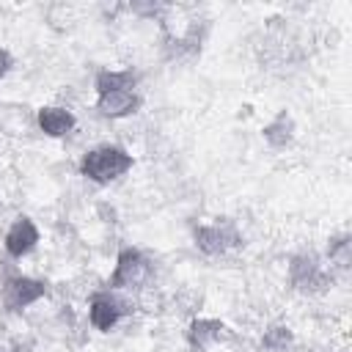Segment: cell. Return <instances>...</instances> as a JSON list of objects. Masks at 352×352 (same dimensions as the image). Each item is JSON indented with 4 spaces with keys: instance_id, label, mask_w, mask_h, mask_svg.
I'll list each match as a JSON object with an SVG mask.
<instances>
[{
    "instance_id": "6da1fadb",
    "label": "cell",
    "mask_w": 352,
    "mask_h": 352,
    "mask_svg": "<svg viewBox=\"0 0 352 352\" xmlns=\"http://www.w3.org/2000/svg\"><path fill=\"white\" fill-rule=\"evenodd\" d=\"M132 168H135V157L121 143H96V146L85 148L77 162L80 176L99 187H107V184L124 179Z\"/></svg>"
},
{
    "instance_id": "7a4b0ae2",
    "label": "cell",
    "mask_w": 352,
    "mask_h": 352,
    "mask_svg": "<svg viewBox=\"0 0 352 352\" xmlns=\"http://www.w3.org/2000/svg\"><path fill=\"white\" fill-rule=\"evenodd\" d=\"M154 278V261L146 250L135 248V245H124L116 253L113 270L107 275V289L113 292H124V294H138L143 292Z\"/></svg>"
},
{
    "instance_id": "3957f363",
    "label": "cell",
    "mask_w": 352,
    "mask_h": 352,
    "mask_svg": "<svg viewBox=\"0 0 352 352\" xmlns=\"http://www.w3.org/2000/svg\"><path fill=\"white\" fill-rule=\"evenodd\" d=\"M138 311L135 297L124 292H113L107 286L94 289L85 300V322L96 333H113L124 319H129Z\"/></svg>"
},
{
    "instance_id": "277c9868",
    "label": "cell",
    "mask_w": 352,
    "mask_h": 352,
    "mask_svg": "<svg viewBox=\"0 0 352 352\" xmlns=\"http://www.w3.org/2000/svg\"><path fill=\"white\" fill-rule=\"evenodd\" d=\"M286 280L292 292L302 297H316V294L330 292V286L336 283V275L324 267L316 250H297L286 264Z\"/></svg>"
},
{
    "instance_id": "5b68a950",
    "label": "cell",
    "mask_w": 352,
    "mask_h": 352,
    "mask_svg": "<svg viewBox=\"0 0 352 352\" xmlns=\"http://www.w3.org/2000/svg\"><path fill=\"white\" fill-rule=\"evenodd\" d=\"M190 236H192L195 250L206 258H220V256H226L231 250H239L245 245L242 228L231 217H214V220L198 223V226H192Z\"/></svg>"
},
{
    "instance_id": "8992f818",
    "label": "cell",
    "mask_w": 352,
    "mask_h": 352,
    "mask_svg": "<svg viewBox=\"0 0 352 352\" xmlns=\"http://www.w3.org/2000/svg\"><path fill=\"white\" fill-rule=\"evenodd\" d=\"M47 294H50V283L44 278H36L28 272H14L0 283L3 308L11 314H22V311L38 305Z\"/></svg>"
},
{
    "instance_id": "52a82bcc",
    "label": "cell",
    "mask_w": 352,
    "mask_h": 352,
    "mask_svg": "<svg viewBox=\"0 0 352 352\" xmlns=\"http://www.w3.org/2000/svg\"><path fill=\"white\" fill-rule=\"evenodd\" d=\"M234 330L217 316H192L184 324V346L187 352H212L220 344H228Z\"/></svg>"
},
{
    "instance_id": "ba28073f",
    "label": "cell",
    "mask_w": 352,
    "mask_h": 352,
    "mask_svg": "<svg viewBox=\"0 0 352 352\" xmlns=\"http://www.w3.org/2000/svg\"><path fill=\"white\" fill-rule=\"evenodd\" d=\"M143 104L140 88L138 85H126V88H107V91H96L94 94V110L96 116L107 118V121H124L132 118Z\"/></svg>"
},
{
    "instance_id": "9c48e42d",
    "label": "cell",
    "mask_w": 352,
    "mask_h": 352,
    "mask_svg": "<svg viewBox=\"0 0 352 352\" xmlns=\"http://www.w3.org/2000/svg\"><path fill=\"white\" fill-rule=\"evenodd\" d=\"M38 242H41V228L30 214H16L3 234V250L14 261L30 256L38 248Z\"/></svg>"
},
{
    "instance_id": "30bf717a",
    "label": "cell",
    "mask_w": 352,
    "mask_h": 352,
    "mask_svg": "<svg viewBox=\"0 0 352 352\" xmlns=\"http://www.w3.org/2000/svg\"><path fill=\"white\" fill-rule=\"evenodd\" d=\"M33 126L50 140H63L77 129V116L69 104L52 102V104H41L33 110Z\"/></svg>"
},
{
    "instance_id": "8fae6325",
    "label": "cell",
    "mask_w": 352,
    "mask_h": 352,
    "mask_svg": "<svg viewBox=\"0 0 352 352\" xmlns=\"http://www.w3.org/2000/svg\"><path fill=\"white\" fill-rule=\"evenodd\" d=\"M261 140L272 151H286L297 140V121L289 110H278L264 126H261Z\"/></svg>"
},
{
    "instance_id": "7c38bea8",
    "label": "cell",
    "mask_w": 352,
    "mask_h": 352,
    "mask_svg": "<svg viewBox=\"0 0 352 352\" xmlns=\"http://www.w3.org/2000/svg\"><path fill=\"white\" fill-rule=\"evenodd\" d=\"M322 261L333 275L349 272V267H352V236H349V231L330 234V239L324 245V253H322Z\"/></svg>"
},
{
    "instance_id": "4fadbf2b",
    "label": "cell",
    "mask_w": 352,
    "mask_h": 352,
    "mask_svg": "<svg viewBox=\"0 0 352 352\" xmlns=\"http://www.w3.org/2000/svg\"><path fill=\"white\" fill-rule=\"evenodd\" d=\"M297 336L286 322H270L258 336V352H294Z\"/></svg>"
},
{
    "instance_id": "5bb4252c",
    "label": "cell",
    "mask_w": 352,
    "mask_h": 352,
    "mask_svg": "<svg viewBox=\"0 0 352 352\" xmlns=\"http://www.w3.org/2000/svg\"><path fill=\"white\" fill-rule=\"evenodd\" d=\"M140 77L132 66L126 69H99L94 74V94L96 91H107V88H126V85H138Z\"/></svg>"
},
{
    "instance_id": "9a60e30c",
    "label": "cell",
    "mask_w": 352,
    "mask_h": 352,
    "mask_svg": "<svg viewBox=\"0 0 352 352\" xmlns=\"http://www.w3.org/2000/svg\"><path fill=\"white\" fill-rule=\"evenodd\" d=\"M124 8L138 19H154V22H162L173 11L170 3H160V0H135V3H126Z\"/></svg>"
},
{
    "instance_id": "2e32d148",
    "label": "cell",
    "mask_w": 352,
    "mask_h": 352,
    "mask_svg": "<svg viewBox=\"0 0 352 352\" xmlns=\"http://www.w3.org/2000/svg\"><path fill=\"white\" fill-rule=\"evenodd\" d=\"M165 308H173L176 316L192 319V316H198V311H201V294L192 292V289H179V292L173 294V300L165 302Z\"/></svg>"
},
{
    "instance_id": "e0dca14e",
    "label": "cell",
    "mask_w": 352,
    "mask_h": 352,
    "mask_svg": "<svg viewBox=\"0 0 352 352\" xmlns=\"http://www.w3.org/2000/svg\"><path fill=\"white\" fill-rule=\"evenodd\" d=\"M11 69H14V55L6 47H0V80H6L11 74Z\"/></svg>"
},
{
    "instance_id": "ac0fdd59",
    "label": "cell",
    "mask_w": 352,
    "mask_h": 352,
    "mask_svg": "<svg viewBox=\"0 0 352 352\" xmlns=\"http://www.w3.org/2000/svg\"><path fill=\"white\" fill-rule=\"evenodd\" d=\"M0 352H16V346L14 344H0Z\"/></svg>"
},
{
    "instance_id": "d6986e66",
    "label": "cell",
    "mask_w": 352,
    "mask_h": 352,
    "mask_svg": "<svg viewBox=\"0 0 352 352\" xmlns=\"http://www.w3.org/2000/svg\"><path fill=\"white\" fill-rule=\"evenodd\" d=\"M6 135H8V132H6V126H3V124H0V143H3V140H6Z\"/></svg>"
}]
</instances>
